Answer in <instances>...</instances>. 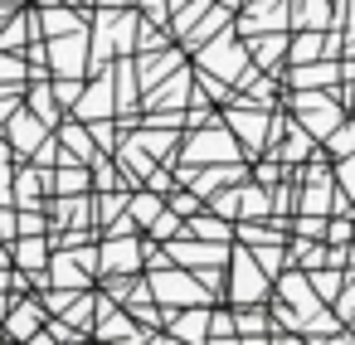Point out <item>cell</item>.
<instances>
[{"mask_svg": "<svg viewBox=\"0 0 355 345\" xmlns=\"http://www.w3.org/2000/svg\"><path fill=\"white\" fill-rule=\"evenodd\" d=\"M151 292H156V301L161 306H195V301H209V287L200 282V277H190L180 263H161V267H151Z\"/></svg>", "mask_w": 355, "mask_h": 345, "instance_id": "1", "label": "cell"}, {"mask_svg": "<svg viewBox=\"0 0 355 345\" xmlns=\"http://www.w3.org/2000/svg\"><path fill=\"white\" fill-rule=\"evenodd\" d=\"M205 161H239V136H234V127H205V132L185 136L180 166H205Z\"/></svg>", "mask_w": 355, "mask_h": 345, "instance_id": "2", "label": "cell"}, {"mask_svg": "<svg viewBox=\"0 0 355 345\" xmlns=\"http://www.w3.org/2000/svg\"><path fill=\"white\" fill-rule=\"evenodd\" d=\"M151 253V243H141V238H132V233H107V243H103V277H137Z\"/></svg>", "mask_w": 355, "mask_h": 345, "instance_id": "3", "label": "cell"}, {"mask_svg": "<svg viewBox=\"0 0 355 345\" xmlns=\"http://www.w3.org/2000/svg\"><path fill=\"white\" fill-rule=\"evenodd\" d=\"M268 287H272V272L253 253H234V301L258 306V301H268Z\"/></svg>", "mask_w": 355, "mask_h": 345, "instance_id": "4", "label": "cell"}, {"mask_svg": "<svg viewBox=\"0 0 355 345\" xmlns=\"http://www.w3.org/2000/svg\"><path fill=\"white\" fill-rule=\"evenodd\" d=\"M93 330H98L103 340H166V335H171V330L161 335V330H151V326L141 330V326H137L132 316H122V306L107 301V297H98V321H93Z\"/></svg>", "mask_w": 355, "mask_h": 345, "instance_id": "5", "label": "cell"}, {"mask_svg": "<svg viewBox=\"0 0 355 345\" xmlns=\"http://www.w3.org/2000/svg\"><path fill=\"white\" fill-rule=\"evenodd\" d=\"M200 69H209L214 78H224V83H234V78H243V49L234 44V35L224 30V35H214L209 44H200Z\"/></svg>", "mask_w": 355, "mask_h": 345, "instance_id": "6", "label": "cell"}, {"mask_svg": "<svg viewBox=\"0 0 355 345\" xmlns=\"http://www.w3.org/2000/svg\"><path fill=\"white\" fill-rule=\"evenodd\" d=\"M6 141H10L25 161H35V156H40V146L49 141V122H44L35 107H30V112H25V107H15V112H10V127H6Z\"/></svg>", "mask_w": 355, "mask_h": 345, "instance_id": "7", "label": "cell"}, {"mask_svg": "<svg viewBox=\"0 0 355 345\" xmlns=\"http://www.w3.org/2000/svg\"><path fill=\"white\" fill-rule=\"evenodd\" d=\"M83 44H88V30H73V35H59V39H49V69L59 73V78H83L88 73V64H93V54H83Z\"/></svg>", "mask_w": 355, "mask_h": 345, "instance_id": "8", "label": "cell"}, {"mask_svg": "<svg viewBox=\"0 0 355 345\" xmlns=\"http://www.w3.org/2000/svg\"><path fill=\"white\" fill-rule=\"evenodd\" d=\"M44 326H49V306H40L30 297H15V306H10L6 326H0V335H6V340H40Z\"/></svg>", "mask_w": 355, "mask_h": 345, "instance_id": "9", "label": "cell"}, {"mask_svg": "<svg viewBox=\"0 0 355 345\" xmlns=\"http://www.w3.org/2000/svg\"><path fill=\"white\" fill-rule=\"evenodd\" d=\"M224 122L234 127V136H239L248 151L263 146V132H268V112H263V103H234V107L224 112Z\"/></svg>", "mask_w": 355, "mask_h": 345, "instance_id": "10", "label": "cell"}, {"mask_svg": "<svg viewBox=\"0 0 355 345\" xmlns=\"http://www.w3.org/2000/svg\"><path fill=\"white\" fill-rule=\"evenodd\" d=\"M112 69L107 73H93V83L83 88V98H78V107H73V117L78 122H98V117H112Z\"/></svg>", "mask_w": 355, "mask_h": 345, "instance_id": "11", "label": "cell"}, {"mask_svg": "<svg viewBox=\"0 0 355 345\" xmlns=\"http://www.w3.org/2000/svg\"><path fill=\"white\" fill-rule=\"evenodd\" d=\"M166 253L180 263V267H219L224 263V253H229V243H214V238H205V243H185V238H171L166 243Z\"/></svg>", "mask_w": 355, "mask_h": 345, "instance_id": "12", "label": "cell"}, {"mask_svg": "<svg viewBox=\"0 0 355 345\" xmlns=\"http://www.w3.org/2000/svg\"><path fill=\"white\" fill-rule=\"evenodd\" d=\"M54 253H49V238L44 233H20L15 238V267L20 272H35L40 282H44V263H49Z\"/></svg>", "mask_w": 355, "mask_h": 345, "instance_id": "13", "label": "cell"}, {"mask_svg": "<svg viewBox=\"0 0 355 345\" xmlns=\"http://www.w3.org/2000/svg\"><path fill=\"white\" fill-rule=\"evenodd\" d=\"M59 141H64V156H73V161H98V136H93V127H78V122H64L59 127Z\"/></svg>", "mask_w": 355, "mask_h": 345, "instance_id": "14", "label": "cell"}, {"mask_svg": "<svg viewBox=\"0 0 355 345\" xmlns=\"http://www.w3.org/2000/svg\"><path fill=\"white\" fill-rule=\"evenodd\" d=\"M40 30H44L49 39H59V35H73V30H88V25H83V15H78V10L44 0V10H40Z\"/></svg>", "mask_w": 355, "mask_h": 345, "instance_id": "15", "label": "cell"}, {"mask_svg": "<svg viewBox=\"0 0 355 345\" xmlns=\"http://www.w3.org/2000/svg\"><path fill=\"white\" fill-rule=\"evenodd\" d=\"M180 170H185L190 190H200V195H214L219 185H239V180H243L239 166H209V170H200V175H195V166H180Z\"/></svg>", "mask_w": 355, "mask_h": 345, "instance_id": "16", "label": "cell"}, {"mask_svg": "<svg viewBox=\"0 0 355 345\" xmlns=\"http://www.w3.org/2000/svg\"><path fill=\"white\" fill-rule=\"evenodd\" d=\"M171 340H209V311H205V301H195L190 311L171 316Z\"/></svg>", "mask_w": 355, "mask_h": 345, "instance_id": "17", "label": "cell"}, {"mask_svg": "<svg viewBox=\"0 0 355 345\" xmlns=\"http://www.w3.org/2000/svg\"><path fill=\"white\" fill-rule=\"evenodd\" d=\"M44 180H49V170L44 166H25V170H15V200L30 209V204H40V195H44Z\"/></svg>", "mask_w": 355, "mask_h": 345, "instance_id": "18", "label": "cell"}, {"mask_svg": "<svg viewBox=\"0 0 355 345\" xmlns=\"http://www.w3.org/2000/svg\"><path fill=\"white\" fill-rule=\"evenodd\" d=\"M175 64H180V54H175V49H166V54H146V59L137 64V78H141V88H156V83H161V78H166Z\"/></svg>", "mask_w": 355, "mask_h": 345, "instance_id": "19", "label": "cell"}, {"mask_svg": "<svg viewBox=\"0 0 355 345\" xmlns=\"http://www.w3.org/2000/svg\"><path fill=\"white\" fill-rule=\"evenodd\" d=\"M161 214H166V200H161V190H151V195H137V190H132V219H137L141 229H151Z\"/></svg>", "mask_w": 355, "mask_h": 345, "instance_id": "20", "label": "cell"}, {"mask_svg": "<svg viewBox=\"0 0 355 345\" xmlns=\"http://www.w3.org/2000/svg\"><path fill=\"white\" fill-rule=\"evenodd\" d=\"M185 233H195V238H214V243H229V224H219L214 214H190L185 219Z\"/></svg>", "mask_w": 355, "mask_h": 345, "instance_id": "21", "label": "cell"}, {"mask_svg": "<svg viewBox=\"0 0 355 345\" xmlns=\"http://www.w3.org/2000/svg\"><path fill=\"white\" fill-rule=\"evenodd\" d=\"M30 107H35L49 127H64V122H59V107H64V103H59V93H54V88H44V83H40V88L30 93Z\"/></svg>", "mask_w": 355, "mask_h": 345, "instance_id": "22", "label": "cell"}, {"mask_svg": "<svg viewBox=\"0 0 355 345\" xmlns=\"http://www.w3.org/2000/svg\"><path fill=\"white\" fill-rule=\"evenodd\" d=\"M180 98H190V73H175V83H171V88H161V93H151V103H146V107H185Z\"/></svg>", "mask_w": 355, "mask_h": 345, "instance_id": "23", "label": "cell"}, {"mask_svg": "<svg viewBox=\"0 0 355 345\" xmlns=\"http://www.w3.org/2000/svg\"><path fill=\"white\" fill-rule=\"evenodd\" d=\"M209 340H239V316L209 311Z\"/></svg>", "mask_w": 355, "mask_h": 345, "instance_id": "24", "label": "cell"}, {"mask_svg": "<svg viewBox=\"0 0 355 345\" xmlns=\"http://www.w3.org/2000/svg\"><path fill=\"white\" fill-rule=\"evenodd\" d=\"M10 141H0V204H6L10 195H15V170H10Z\"/></svg>", "mask_w": 355, "mask_h": 345, "instance_id": "25", "label": "cell"}, {"mask_svg": "<svg viewBox=\"0 0 355 345\" xmlns=\"http://www.w3.org/2000/svg\"><path fill=\"white\" fill-rule=\"evenodd\" d=\"M54 93H59V103L73 112V107H78V98H83V83H78V78H73V83H69V78H59V83H54Z\"/></svg>", "mask_w": 355, "mask_h": 345, "instance_id": "26", "label": "cell"}, {"mask_svg": "<svg viewBox=\"0 0 355 345\" xmlns=\"http://www.w3.org/2000/svg\"><path fill=\"white\" fill-rule=\"evenodd\" d=\"M171 209H180L185 219L200 214V209H205V204H200V190H195V195H175V190H171Z\"/></svg>", "mask_w": 355, "mask_h": 345, "instance_id": "27", "label": "cell"}, {"mask_svg": "<svg viewBox=\"0 0 355 345\" xmlns=\"http://www.w3.org/2000/svg\"><path fill=\"white\" fill-rule=\"evenodd\" d=\"M20 233H49V219H44L40 209H25V214H20Z\"/></svg>", "mask_w": 355, "mask_h": 345, "instance_id": "28", "label": "cell"}, {"mask_svg": "<svg viewBox=\"0 0 355 345\" xmlns=\"http://www.w3.org/2000/svg\"><path fill=\"white\" fill-rule=\"evenodd\" d=\"M311 151V141H306V132H292V141L282 146V161H297V156H306Z\"/></svg>", "mask_w": 355, "mask_h": 345, "instance_id": "29", "label": "cell"}, {"mask_svg": "<svg viewBox=\"0 0 355 345\" xmlns=\"http://www.w3.org/2000/svg\"><path fill=\"white\" fill-rule=\"evenodd\" d=\"M0 238H10V243L20 238V214H10L6 204H0Z\"/></svg>", "mask_w": 355, "mask_h": 345, "instance_id": "30", "label": "cell"}, {"mask_svg": "<svg viewBox=\"0 0 355 345\" xmlns=\"http://www.w3.org/2000/svg\"><path fill=\"white\" fill-rule=\"evenodd\" d=\"M316 49H321V44H316V35H306V39H297V44H292V59H297V64H306Z\"/></svg>", "mask_w": 355, "mask_h": 345, "instance_id": "31", "label": "cell"}, {"mask_svg": "<svg viewBox=\"0 0 355 345\" xmlns=\"http://www.w3.org/2000/svg\"><path fill=\"white\" fill-rule=\"evenodd\" d=\"M282 49H287V44H282V35H277V39H268V44H253V59H277Z\"/></svg>", "mask_w": 355, "mask_h": 345, "instance_id": "32", "label": "cell"}, {"mask_svg": "<svg viewBox=\"0 0 355 345\" xmlns=\"http://www.w3.org/2000/svg\"><path fill=\"white\" fill-rule=\"evenodd\" d=\"M25 69H20V59L15 54H0V83H6V78H20Z\"/></svg>", "mask_w": 355, "mask_h": 345, "instance_id": "33", "label": "cell"}, {"mask_svg": "<svg viewBox=\"0 0 355 345\" xmlns=\"http://www.w3.org/2000/svg\"><path fill=\"white\" fill-rule=\"evenodd\" d=\"M331 151H336V156H350V151H355V132H336Z\"/></svg>", "mask_w": 355, "mask_h": 345, "instance_id": "34", "label": "cell"}, {"mask_svg": "<svg viewBox=\"0 0 355 345\" xmlns=\"http://www.w3.org/2000/svg\"><path fill=\"white\" fill-rule=\"evenodd\" d=\"M10 306H15V297H10V292H0V326H6V316H10ZM0 340H6V335H0Z\"/></svg>", "mask_w": 355, "mask_h": 345, "instance_id": "35", "label": "cell"}, {"mask_svg": "<svg viewBox=\"0 0 355 345\" xmlns=\"http://www.w3.org/2000/svg\"><path fill=\"white\" fill-rule=\"evenodd\" d=\"M10 253H15V248H6V243H0V267H10V263H15Z\"/></svg>", "mask_w": 355, "mask_h": 345, "instance_id": "36", "label": "cell"}, {"mask_svg": "<svg viewBox=\"0 0 355 345\" xmlns=\"http://www.w3.org/2000/svg\"><path fill=\"white\" fill-rule=\"evenodd\" d=\"M98 6H127V0H98Z\"/></svg>", "mask_w": 355, "mask_h": 345, "instance_id": "37", "label": "cell"}, {"mask_svg": "<svg viewBox=\"0 0 355 345\" xmlns=\"http://www.w3.org/2000/svg\"><path fill=\"white\" fill-rule=\"evenodd\" d=\"M83 6H93V0H83Z\"/></svg>", "mask_w": 355, "mask_h": 345, "instance_id": "38", "label": "cell"}, {"mask_svg": "<svg viewBox=\"0 0 355 345\" xmlns=\"http://www.w3.org/2000/svg\"><path fill=\"white\" fill-rule=\"evenodd\" d=\"M350 263H355V253H350Z\"/></svg>", "mask_w": 355, "mask_h": 345, "instance_id": "39", "label": "cell"}, {"mask_svg": "<svg viewBox=\"0 0 355 345\" xmlns=\"http://www.w3.org/2000/svg\"><path fill=\"white\" fill-rule=\"evenodd\" d=\"M137 6H141V0H137Z\"/></svg>", "mask_w": 355, "mask_h": 345, "instance_id": "40", "label": "cell"}]
</instances>
